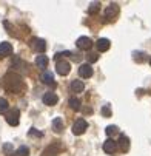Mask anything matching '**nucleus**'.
Returning <instances> with one entry per match:
<instances>
[{"instance_id":"obj_27","label":"nucleus","mask_w":151,"mask_h":156,"mask_svg":"<svg viewBox=\"0 0 151 156\" xmlns=\"http://www.w3.org/2000/svg\"><path fill=\"white\" fill-rule=\"evenodd\" d=\"M3 150H5L6 154H9V153L12 151V145H11V144H5V145H3Z\"/></svg>"},{"instance_id":"obj_21","label":"nucleus","mask_w":151,"mask_h":156,"mask_svg":"<svg viewBox=\"0 0 151 156\" xmlns=\"http://www.w3.org/2000/svg\"><path fill=\"white\" fill-rule=\"evenodd\" d=\"M8 101L3 99V98H0V113H5V111H8Z\"/></svg>"},{"instance_id":"obj_14","label":"nucleus","mask_w":151,"mask_h":156,"mask_svg":"<svg viewBox=\"0 0 151 156\" xmlns=\"http://www.w3.org/2000/svg\"><path fill=\"white\" fill-rule=\"evenodd\" d=\"M83 90H85V85H83L82 80H73V82H71V91H74V93H82Z\"/></svg>"},{"instance_id":"obj_2","label":"nucleus","mask_w":151,"mask_h":156,"mask_svg":"<svg viewBox=\"0 0 151 156\" xmlns=\"http://www.w3.org/2000/svg\"><path fill=\"white\" fill-rule=\"evenodd\" d=\"M19 121H20V111L17 108H12L11 111H8V115H6V122L12 127L19 125Z\"/></svg>"},{"instance_id":"obj_1","label":"nucleus","mask_w":151,"mask_h":156,"mask_svg":"<svg viewBox=\"0 0 151 156\" xmlns=\"http://www.w3.org/2000/svg\"><path fill=\"white\" fill-rule=\"evenodd\" d=\"M3 83H5V88L11 93H22L25 88V83L22 80V77L19 74H14V73H8L5 76Z\"/></svg>"},{"instance_id":"obj_4","label":"nucleus","mask_w":151,"mask_h":156,"mask_svg":"<svg viewBox=\"0 0 151 156\" xmlns=\"http://www.w3.org/2000/svg\"><path fill=\"white\" fill-rule=\"evenodd\" d=\"M76 45H77V48H80V50H83V51H88V50L93 47V40H91L90 37H86V36H82V37L77 39Z\"/></svg>"},{"instance_id":"obj_7","label":"nucleus","mask_w":151,"mask_h":156,"mask_svg":"<svg viewBox=\"0 0 151 156\" xmlns=\"http://www.w3.org/2000/svg\"><path fill=\"white\" fill-rule=\"evenodd\" d=\"M117 14H119V6H117V3H111L110 6H108V8L105 9V17H106L108 20L116 19V17H117Z\"/></svg>"},{"instance_id":"obj_9","label":"nucleus","mask_w":151,"mask_h":156,"mask_svg":"<svg viewBox=\"0 0 151 156\" xmlns=\"http://www.w3.org/2000/svg\"><path fill=\"white\" fill-rule=\"evenodd\" d=\"M31 45L39 53H45V50H46V43H45V40H43V39H33Z\"/></svg>"},{"instance_id":"obj_17","label":"nucleus","mask_w":151,"mask_h":156,"mask_svg":"<svg viewBox=\"0 0 151 156\" xmlns=\"http://www.w3.org/2000/svg\"><path fill=\"white\" fill-rule=\"evenodd\" d=\"M53 130L56 133H62V130H63V119L62 118H56L53 121Z\"/></svg>"},{"instance_id":"obj_28","label":"nucleus","mask_w":151,"mask_h":156,"mask_svg":"<svg viewBox=\"0 0 151 156\" xmlns=\"http://www.w3.org/2000/svg\"><path fill=\"white\" fill-rule=\"evenodd\" d=\"M149 63H151V59H149Z\"/></svg>"},{"instance_id":"obj_26","label":"nucleus","mask_w":151,"mask_h":156,"mask_svg":"<svg viewBox=\"0 0 151 156\" xmlns=\"http://www.w3.org/2000/svg\"><path fill=\"white\" fill-rule=\"evenodd\" d=\"M28 135H29V136H37V138H40V136H42V133H40V131H37L36 128H31Z\"/></svg>"},{"instance_id":"obj_16","label":"nucleus","mask_w":151,"mask_h":156,"mask_svg":"<svg viewBox=\"0 0 151 156\" xmlns=\"http://www.w3.org/2000/svg\"><path fill=\"white\" fill-rule=\"evenodd\" d=\"M42 82L43 83H46V85H54V76H53V73H50V71H45L42 74Z\"/></svg>"},{"instance_id":"obj_3","label":"nucleus","mask_w":151,"mask_h":156,"mask_svg":"<svg viewBox=\"0 0 151 156\" xmlns=\"http://www.w3.org/2000/svg\"><path fill=\"white\" fill-rule=\"evenodd\" d=\"M86 128H88V124H86V121L85 119H77L76 122H74V125H73V133L74 135H83V133L86 131Z\"/></svg>"},{"instance_id":"obj_6","label":"nucleus","mask_w":151,"mask_h":156,"mask_svg":"<svg viewBox=\"0 0 151 156\" xmlns=\"http://www.w3.org/2000/svg\"><path fill=\"white\" fill-rule=\"evenodd\" d=\"M93 73H94V71H93V66H91L90 63H82V65L79 66V76L83 77V79L91 77Z\"/></svg>"},{"instance_id":"obj_19","label":"nucleus","mask_w":151,"mask_h":156,"mask_svg":"<svg viewBox=\"0 0 151 156\" xmlns=\"http://www.w3.org/2000/svg\"><path fill=\"white\" fill-rule=\"evenodd\" d=\"M70 107H71L73 110L79 111V110H80V101H79L77 98H70Z\"/></svg>"},{"instance_id":"obj_10","label":"nucleus","mask_w":151,"mask_h":156,"mask_svg":"<svg viewBox=\"0 0 151 156\" xmlns=\"http://www.w3.org/2000/svg\"><path fill=\"white\" fill-rule=\"evenodd\" d=\"M116 150H117V144H116V141L108 139V141H105V142H103V151H105V153L113 154Z\"/></svg>"},{"instance_id":"obj_13","label":"nucleus","mask_w":151,"mask_h":156,"mask_svg":"<svg viewBox=\"0 0 151 156\" xmlns=\"http://www.w3.org/2000/svg\"><path fill=\"white\" fill-rule=\"evenodd\" d=\"M48 57L45 56V54H39L37 57H36V65L39 66V68H45V66H48Z\"/></svg>"},{"instance_id":"obj_12","label":"nucleus","mask_w":151,"mask_h":156,"mask_svg":"<svg viewBox=\"0 0 151 156\" xmlns=\"http://www.w3.org/2000/svg\"><path fill=\"white\" fill-rule=\"evenodd\" d=\"M111 47V42L108 39H99L97 40V50L99 51H108Z\"/></svg>"},{"instance_id":"obj_24","label":"nucleus","mask_w":151,"mask_h":156,"mask_svg":"<svg viewBox=\"0 0 151 156\" xmlns=\"http://www.w3.org/2000/svg\"><path fill=\"white\" fill-rule=\"evenodd\" d=\"M102 115L105 118H110L111 116V110H110V105H103L102 107Z\"/></svg>"},{"instance_id":"obj_23","label":"nucleus","mask_w":151,"mask_h":156,"mask_svg":"<svg viewBox=\"0 0 151 156\" xmlns=\"http://www.w3.org/2000/svg\"><path fill=\"white\" fill-rule=\"evenodd\" d=\"M117 131H119V128H117L116 125H108L106 130H105V133H106L108 136H110V135H114V133H117Z\"/></svg>"},{"instance_id":"obj_22","label":"nucleus","mask_w":151,"mask_h":156,"mask_svg":"<svg viewBox=\"0 0 151 156\" xmlns=\"http://www.w3.org/2000/svg\"><path fill=\"white\" fill-rule=\"evenodd\" d=\"M42 156H57V151L54 150V145H53V147H48L45 151H43Z\"/></svg>"},{"instance_id":"obj_18","label":"nucleus","mask_w":151,"mask_h":156,"mask_svg":"<svg viewBox=\"0 0 151 156\" xmlns=\"http://www.w3.org/2000/svg\"><path fill=\"white\" fill-rule=\"evenodd\" d=\"M100 11V3L99 2H93L88 8V14H97Z\"/></svg>"},{"instance_id":"obj_15","label":"nucleus","mask_w":151,"mask_h":156,"mask_svg":"<svg viewBox=\"0 0 151 156\" xmlns=\"http://www.w3.org/2000/svg\"><path fill=\"white\" fill-rule=\"evenodd\" d=\"M119 147H120L122 151H128V148H129V139L125 135H120V138H119Z\"/></svg>"},{"instance_id":"obj_25","label":"nucleus","mask_w":151,"mask_h":156,"mask_svg":"<svg viewBox=\"0 0 151 156\" xmlns=\"http://www.w3.org/2000/svg\"><path fill=\"white\" fill-rule=\"evenodd\" d=\"M97 59H99V54H97V53H90V54H88V63H90V65H91L93 62H96Z\"/></svg>"},{"instance_id":"obj_5","label":"nucleus","mask_w":151,"mask_h":156,"mask_svg":"<svg viewBox=\"0 0 151 156\" xmlns=\"http://www.w3.org/2000/svg\"><path fill=\"white\" fill-rule=\"evenodd\" d=\"M56 70L60 76H67L70 71H71V65L70 62L67 60H57V65H56Z\"/></svg>"},{"instance_id":"obj_8","label":"nucleus","mask_w":151,"mask_h":156,"mask_svg":"<svg viewBox=\"0 0 151 156\" xmlns=\"http://www.w3.org/2000/svg\"><path fill=\"white\" fill-rule=\"evenodd\" d=\"M59 102V98H57V94L56 93H46L45 96H43V104L45 105H48V107H53V105H56Z\"/></svg>"},{"instance_id":"obj_20","label":"nucleus","mask_w":151,"mask_h":156,"mask_svg":"<svg viewBox=\"0 0 151 156\" xmlns=\"http://www.w3.org/2000/svg\"><path fill=\"white\" fill-rule=\"evenodd\" d=\"M17 156H29V148L25 147V145H22L17 148Z\"/></svg>"},{"instance_id":"obj_11","label":"nucleus","mask_w":151,"mask_h":156,"mask_svg":"<svg viewBox=\"0 0 151 156\" xmlns=\"http://www.w3.org/2000/svg\"><path fill=\"white\" fill-rule=\"evenodd\" d=\"M12 53V45L9 42H2L0 43V56H9Z\"/></svg>"}]
</instances>
